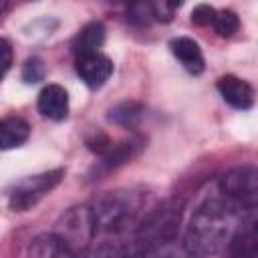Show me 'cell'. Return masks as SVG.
Segmentation results:
<instances>
[{"instance_id":"1","label":"cell","mask_w":258,"mask_h":258,"mask_svg":"<svg viewBox=\"0 0 258 258\" xmlns=\"http://www.w3.org/2000/svg\"><path fill=\"white\" fill-rule=\"evenodd\" d=\"M238 208L230 204L220 191L206 196L183 232V250L191 258H210L220 254L236 234Z\"/></svg>"},{"instance_id":"2","label":"cell","mask_w":258,"mask_h":258,"mask_svg":"<svg viewBox=\"0 0 258 258\" xmlns=\"http://www.w3.org/2000/svg\"><path fill=\"white\" fill-rule=\"evenodd\" d=\"M141 204H143L141 194L133 189H115L97 198L95 204L89 208L97 234L123 232L129 224L135 222V216L139 214Z\"/></svg>"},{"instance_id":"3","label":"cell","mask_w":258,"mask_h":258,"mask_svg":"<svg viewBox=\"0 0 258 258\" xmlns=\"http://www.w3.org/2000/svg\"><path fill=\"white\" fill-rule=\"evenodd\" d=\"M177 224H179V204L175 206V202H167L161 208H157L137 228V238H135L137 252L157 250L163 244H167L177 232Z\"/></svg>"},{"instance_id":"4","label":"cell","mask_w":258,"mask_h":258,"mask_svg":"<svg viewBox=\"0 0 258 258\" xmlns=\"http://www.w3.org/2000/svg\"><path fill=\"white\" fill-rule=\"evenodd\" d=\"M95 234L97 230L89 208H73L58 220L54 230V236L73 256H81L83 252H87Z\"/></svg>"},{"instance_id":"5","label":"cell","mask_w":258,"mask_h":258,"mask_svg":"<svg viewBox=\"0 0 258 258\" xmlns=\"http://www.w3.org/2000/svg\"><path fill=\"white\" fill-rule=\"evenodd\" d=\"M220 194L234 204L238 210L246 208V210H254L256 206V198H258V173L256 167L252 165H244V167H236L232 171H228L222 179H220Z\"/></svg>"},{"instance_id":"6","label":"cell","mask_w":258,"mask_h":258,"mask_svg":"<svg viewBox=\"0 0 258 258\" xmlns=\"http://www.w3.org/2000/svg\"><path fill=\"white\" fill-rule=\"evenodd\" d=\"M62 175H64L62 169H50V171H44V173H38V175L24 177L10 191V208L14 212L30 210L32 206H36L46 194H50L58 185Z\"/></svg>"},{"instance_id":"7","label":"cell","mask_w":258,"mask_h":258,"mask_svg":"<svg viewBox=\"0 0 258 258\" xmlns=\"http://www.w3.org/2000/svg\"><path fill=\"white\" fill-rule=\"evenodd\" d=\"M77 75L81 77V81L89 87V89H99L103 87L111 73H113V62L109 56L101 54V52H91V54H83L77 56Z\"/></svg>"},{"instance_id":"8","label":"cell","mask_w":258,"mask_h":258,"mask_svg":"<svg viewBox=\"0 0 258 258\" xmlns=\"http://www.w3.org/2000/svg\"><path fill=\"white\" fill-rule=\"evenodd\" d=\"M222 99L232 105L234 109H250L254 105V89L240 77H234V75H224L218 79L216 83Z\"/></svg>"},{"instance_id":"9","label":"cell","mask_w":258,"mask_h":258,"mask_svg":"<svg viewBox=\"0 0 258 258\" xmlns=\"http://www.w3.org/2000/svg\"><path fill=\"white\" fill-rule=\"evenodd\" d=\"M38 113L50 121H62L69 115V93L60 85H46L38 93Z\"/></svg>"},{"instance_id":"10","label":"cell","mask_w":258,"mask_h":258,"mask_svg":"<svg viewBox=\"0 0 258 258\" xmlns=\"http://www.w3.org/2000/svg\"><path fill=\"white\" fill-rule=\"evenodd\" d=\"M169 48L173 52V56L181 62V67L191 73V75H202L206 69V60H204V52L200 48V44L189 38V36H177L169 42Z\"/></svg>"},{"instance_id":"11","label":"cell","mask_w":258,"mask_h":258,"mask_svg":"<svg viewBox=\"0 0 258 258\" xmlns=\"http://www.w3.org/2000/svg\"><path fill=\"white\" fill-rule=\"evenodd\" d=\"M30 135V127L22 117L0 119V149L20 147Z\"/></svg>"},{"instance_id":"12","label":"cell","mask_w":258,"mask_h":258,"mask_svg":"<svg viewBox=\"0 0 258 258\" xmlns=\"http://www.w3.org/2000/svg\"><path fill=\"white\" fill-rule=\"evenodd\" d=\"M105 42V26L101 22H89L87 26L81 28V32L73 40V48L77 56L99 52L101 44Z\"/></svg>"},{"instance_id":"13","label":"cell","mask_w":258,"mask_h":258,"mask_svg":"<svg viewBox=\"0 0 258 258\" xmlns=\"http://www.w3.org/2000/svg\"><path fill=\"white\" fill-rule=\"evenodd\" d=\"M232 258H256L258 242H256V224L250 220L242 230H236V234L230 240Z\"/></svg>"},{"instance_id":"14","label":"cell","mask_w":258,"mask_h":258,"mask_svg":"<svg viewBox=\"0 0 258 258\" xmlns=\"http://www.w3.org/2000/svg\"><path fill=\"white\" fill-rule=\"evenodd\" d=\"M141 113H143V107L139 103H133V101L131 103H121V105H117L109 111V121L115 123V125L133 129L137 125V121L141 119Z\"/></svg>"},{"instance_id":"15","label":"cell","mask_w":258,"mask_h":258,"mask_svg":"<svg viewBox=\"0 0 258 258\" xmlns=\"http://www.w3.org/2000/svg\"><path fill=\"white\" fill-rule=\"evenodd\" d=\"M212 24H214V28H216V32L220 36H232L240 28V20H238V16L232 10L216 12V18H214Z\"/></svg>"},{"instance_id":"16","label":"cell","mask_w":258,"mask_h":258,"mask_svg":"<svg viewBox=\"0 0 258 258\" xmlns=\"http://www.w3.org/2000/svg\"><path fill=\"white\" fill-rule=\"evenodd\" d=\"M22 79L26 83H38V81H42L44 79V64H42V60L36 58V56L28 58L26 64H24V69H22Z\"/></svg>"},{"instance_id":"17","label":"cell","mask_w":258,"mask_h":258,"mask_svg":"<svg viewBox=\"0 0 258 258\" xmlns=\"http://www.w3.org/2000/svg\"><path fill=\"white\" fill-rule=\"evenodd\" d=\"M214 18H216V10H214L210 4H198V6H194V10H191V22H194V24H200V26L212 24Z\"/></svg>"},{"instance_id":"18","label":"cell","mask_w":258,"mask_h":258,"mask_svg":"<svg viewBox=\"0 0 258 258\" xmlns=\"http://www.w3.org/2000/svg\"><path fill=\"white\" fill-rule=\"evenodd\" d=\"M14 60V52H12V44L0 36V81L6 77V73L10 71Z\"/></svg>"},{"instance_id":"19","label":"cell","mask_w":258,"mask_h":258,"mask_svg":"<svg viewBox=\"0 0 258 258\" xmlns=\"http://www.w3.org/2000/svg\"><path fill=\"white\" fill-rule=\"evenodd\" d=\"M149 8H151V16L155 20L167 22V20L173 18V12H175L177 4H171V2H155V4H149Z\"/></svg>"},{"instance_id":"20","label":"cell","mask_w":258,"mask_h":258,"mask_svg":"<svg viewBox=\"0 0 258 258\" xmlns=\"http://www.w3.org/2000/svg\"><path fill=\"white\" fill-rule=\"evenodd\" d=\"M4 8H6V2H2V0H0V12H2Z\"/></svg>"}]
</instances>
